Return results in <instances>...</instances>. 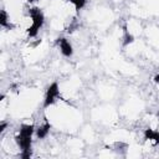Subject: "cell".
<instances>
[{
  "mask_svg": "<svg viewBox=\"0 0 159 159\" xmlns=\"http://www.w3.org/2000/svg\"><path fill=\"white\" fill-rule=\"evenodd\" d=\"M60 46H61V51L65 56H71L72 55V46L66 39L60 40Z\"/></svg>",
  "mask_w": 159,
  "mask_h": 159,
  "instance_id": "3",
  "label": "cell"
},
{
  "mask_svg": "<svg viewBox=\"0 0 159 159\" xmlns=\"http://www.w3.org/2000/svg\"><path fill=\"white\" fill-rule=\"evenodd\" d=\"M70 1L75 4V6H76L77 10L82 9V7L84 6V4H86V0H70Z\"/></svg>",
  "mask_w": 159,
  "mask_h": 159,
  "instance_id": "7",
  "label": "cell"
},
{
  "mask_svg": "<svg viewBox=\"0 0 159 159\" xmlns=\"http://www.w3.org/2000/svg\"><path fill=\"white\" fill-rule=\"evenodd\" d=\"M30 14H31V19H32V25L29 29V36L34 37V36H36L37 31L40 30V27L43 22V15L39 9H31Z\"/></svg>",
  "mask_w": 159,
  "mask_h": 159,
  "instance_id": "1",
  "label": "cell"
},
{
  "mask_svg": "<svg viewBox=\"0 0 159 159\" xmlns=\"http://www.w3.org/2000/svg\"><path fill=\"white\" fill-rule=\"evenodd\" d=\"M0 24L2 26H6V12L5 11H1V17H0Z\"/></svg>",
  "mask_w": 159,
  "mask_h": 159,
  "instance_id": "8",
  "label": "cell"
},
{
  "mask_svg": "<svg viewBox=\"0 0 159 159\" xmlns=\"http://www.w3.org/2000/svg\"><path fill=\"white\" fill-rule=\"evenodd\" d=\"M57 96H58V86H57L56 82H53V83L48 87V89H47L46 98H45V107L52 104V103L55 102V99H56Z\"/></svg>",
  "mask_w": 159,
  "mask_h": 159,
  "instance_id": "2",
  "label": "cell"
},
{
  "mask_svg": "<svg viewBox=\"0 0 159 159\" xmlns=\"http://www.w3.org/2000/svg\"><path fill=\"white\" fill-rule=\"evenodd\" d=\"M34 132V125H22L20 129V135L22 137H31Z\"/></svg>",
  "mask_w": 159,
  "mask_h": 159,
  "instance_id": "4",
  "label": "cell"
},
{
  "mask_svg": "<svg viewBox=\"0 0 159 159\" xmlns=\"http://www.w3.org/2000/svg\"><path fill=\"white\" fill-rule=\"evenodd\" d=\"M5 127H6V123H1V125H0V130L2 132V130L5 129Z\"/></svg>",
  "mask_w": 159,
  "mask_h": 159,
  "instance_id": "9",
  "label": "cell"
},
{
  "mask_svg": "<svg viewBox=\"0 0 159 159\" xmlns=\"http://www.w3.org/2000/svg\"><path fill=\"white\" fill-rule=\"evenodd\" d=\"M48 129H50V124H45V125H42V127H40L39 129H37V137L39 138H43V137H46V134L48 133Z\"/></svg>",
  "mask_w": 159,
  "mask_h": 159,
  "instance_id": "6",
  "label": "cell"
},
{
  "mask_svg": "<svg viewBox=\"0 0 159 159\" xmlns=\"http://www.w3.org/2000/svg\"><path fill=\"white\" fill-rule=\"evenodd\" d=\"M154 81H155V82H159V73H158V75L154 77Z\"/></svg>",
  "mask_w": 159,
  "mask_h": 159,
  "instance_id": "10",
  "label": "cell"
},
{
  "mask_svg": "<svg viewBox=\"0 0 159 159\" xmlns=\"http://www.w3.org/2000/svg\"><path fill=\"white\" fill-rule=\"evenodd\" d=\"M145 137H147L148 139L155 140L157 143L159 142V133H158V132H154V130H152V129H147V130H145Z\"/></svg>",
  "mask_w": 159,
  "mask_h": 159,
  "instance_id": "5",
  "label": "cell"
}]
</instances>
